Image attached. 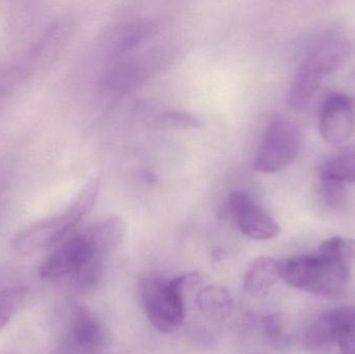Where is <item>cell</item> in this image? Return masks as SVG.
<instances>
[{
	"mask_svg": "<svg viewBox=\"0 0 355 354\" xmlns=\"http://www.w3.org/2000/svg\"><path fill=\"white\" fill-rule=\"evenodd\" d=\"M355 263V240L331 237L316 253L279 261V276L286 284L319 297H337L348 286Z\"/></svg>",
	"mask_w": 355,
	"mask_h": 354,
	"instance_id": "obj_1",
	"label": "cell"
},
{
	"mask_svg": "<svg viewBox=\"0 0 355 354\" xmlns=\"http://www.w3.org/2000/svg\"><path fill=\"white\" fill-rule=\"evenodd\" d=\"M99 193V179H92L66 210L51 218L40 220L19 233L12 241L15 253L20 256H31L66 240L93 210Z\"/></svg>",
	"mask_w": 355,
	"mask_h": 354,
	"instance_id": "obj_2",
	"label": "cell"
},
{
	"mask_svg": "<svg viewBox=\"0 0 355 354\" xmlns=\"http://www.w3.org/2000/svg\"><path fill=\"white\" fill-rule=\"evenodd\" d=\"M352 52L350 42L338 35L325 37L316 44L294 76L288 95L289 105L297 110L309 107L322 81L341 68Z\"/></svg>",
	"mask_w": 355,
	"mask_h": 354,
	"instance_id": "obj_3",
	"label": "cell"
},
{
	"mask_svg": "<svg viewBox=\"0 0 355 354\" xmlns=\"http://www.w3.org/2000/svg\"><path fill=\"white\" fill-rule=\"evenodd\" d=\"M200 281L198 274H184L173 280L151 276L141 281V305L156 330L164 334H172L181 328L185 319L184 289L196 286Z\"/></svg>",
	"mask_w": 355,
	"mask_h": 354,
	"instance_id": "obj_4",
	"label": "cell"
},
{
	"mask_svg": "<svg viewBox=\"0 0 355 354\" xmlns=\"http://www.w3.org/2000/svg\"><path fill=\"white\" fill-rule=\"evenodd\" d=\"M302 133L296 124L285 118L271 121L259 148L254 168L263 174L281 172L300 155Z\"/></svg>",
	"mask_w": 355,
	"mask_h": 354,
	"instance_id": "obj_5",
	"label": "cell"
},
{
	"mask_svg": "<svg viewBox=\"0 0 355 354\" xmlns=\"http://www.w3.org/2000/svg\"><path fill=\"white\" fill-rule=\"evenodd\" d=\"M103 259L96 253L87 232L68 237L47 258L39 269L43 278H76L95 259Z\"/></svg>",
	"mask_w": 355,
	"mask_h": 354,
	"instance_id": "obj_6",
	"label": "cell"
},
{
	"mask_svg": "<svg viewBox=\"0 0 355 354\" xmlns=\"http://www.w3.org/2000/svg\"><path fill=\"white\" fill-rule=\"evenodd\" d=\"M355 326V307L335 308L317 315L304 333V347L312 353H324L338 344L342 335Z\"/></svg>",
	"mask_w": 355,
	"mask_h": 354,
	"instance_id": "obj_7",
	"label": "cell"
},
{
	"mask_svg": "<svg viewBox=\"0 0 355 354\" xmlns=\"http://www.w3.org/2000/svg\"><path fill=\"white\" fill-rule=\"evenodd\" d=\"M229 207L242 234L254 240H270L279 234V226L250 195L235 191L229 197Z\"/></svg>",
	"mask_w": 355,
	"mask_h": 354,
	"instance_id": "obj_8",
	"label": "cell"
},
{
	"mask_svg": "<svg viewBox=\"0 0 355 354\" xmlns=\"http://www.w3.org/2000/svg\"><path fill=\"white\" fill-rule=\"evenodd\" d=\"M319 130L327 143L342 145L355 131V105L344 94H333L325 99L319 116Z\"/></svg>",
	"mask_w": 355,
	"mask_h": 354,
	"instance_id": "obj_9",
	"label": "cell"
},
{
	"mask_svg": "<svg viewBox=\"0 0 355 354\" xmlns=\"http://www.w3.org/2000/svg\"><path fill=\"white\" fill-rule=\"evenodd\" d=\"M71 343L79 351H95L110 344V335L103 322L85 306H75L69 321Z\"/></svg>",
	"mask_w": 355,
	"mask_h": 354,
	"instance_id": "obj_10",
	"label": "cell"
},
{
	"mask_svg": "<svg viewBox=\"0 0 355 354\" xmlns=\"http://www.w3.org/2000/svg\"><path fill=\"white\" fill-rule=\"evenodd\" d=\"M281 280L279 261L272 258L260 257L252 262L243 278V289L250 297L262 299Z\"/></svg>",
	"mask_w": 355,
	"mask_h": 354,
	"instance_id": "obj_11",
	"label": "cell"
},
{
	"mask_svg": "<svg viewBox=\"0 0 355 354\" xmlns=\"http://www.w3.org/2000/svg\"><path fill=\"white\" fill-rule=\"evenodd\" d=\"M85 232L97 255L104 258L122 243L126 234V224L122 218L110 216L92 224Z\"/></svg>",
	"mask_w": 355,
	"mask_h": 354,
	"instance_id": "obj_12",
	"label": "cell"
},
{
	"mask_svg": "<svg viewBox=\"0 0 355 354\" xmlns=\"http://www.w3.org/2000/svg\"><path fill=\"white\" fill-rule=\"evenodd\" d=\"M198 307L212 321H223L229 318L233 310L231 293L221 286H207L198 293Z\"/></svg>",
	"mask_w": 355,
	"mask_h": 354,
	"instance_id": "obj_13",
	"label": "cell"
},
{
	"mask_svg": "<svg viewBox=\"0 0 355 354\" xmlns=\"http://www.w3.org/2000/svg\"><path fill=\"white\" fill-rule=\"evenodd\" d=\"M320 177L327 182L355 183V147L329 158L321 166Z\"/></svg>",
	"mask_w": 355,
	"mask_h": 354,
	"instance_id": "obj_14",
	"label": "cell"
},
{
	"mask_svg": "<svg viewBox=\"0 0 355 354\" xmlns=\"http://www.w3.org/2000/svg\"><path fill=\"white\" fill-rule=\"evenodd\" d=\"M26 295L27 289L24 287H15L0 292V332L22 306Z\"/></svg>",
	"mask_w": 355,
	"mask_h": 354,
	"instance_id": "obj_15",
	"label": "cell"
},
{
	"mask_svg": "<svg viewBox=\"0 0 355 354\" xmlns=\"http://www.w3.org/2000/svg\"><path fill=\"white\" fill-rule=\"evenodd\" d=\"M262 328L265 338L273 346H283L287 343L288 326L282 314H270L262 319Z\"/></svg>",
	"mask_w": 355,
	"mask_h": 354,
	"instance_id": "obj_16",
	"label": "cell"
},
{
	"mask_svg": "<svg viewBox=\"0 0 355 354\" xmlns=\"http://www.w3.org/2000/svg\"><path fill=\"white\" fill-rule=\"evenodd\" d=\"M164 124L175 128H196L200 122L194 116L182 112H170L164 118Z\"/></svg>",
	"mask_w": 355,
	"mask_h": 354,
	"instance_id": "obj_17",
	"label": "cell"
},
{
	"mask_svg": "<svg viewBox=\"0 0 355 354\" xmlns=\"http://www.w3.org/2000/svg\"><path fill=\"white\" fill-rule=\"evenodd\" d=\"M323 182H324V188H323L324 199L331 205H341L342 202L345 199L343 184H341V183L327 182V181H323Z\"/></svg>",
	"mask_w": 355,
	"mask_h": 354,
	"instance_id": "obj_18",
	"label": "cell"
},
{
	"mask_svg": "<svg viewBox=\"0 0 355 354\" xmlns=\"http://www.w3.org/2000/svg\"><path fill=\"white\" fill-rule=\"evenodd\" d=\"M338 345L341 354H355V326L348 328L341 338Z\"/></svg>",
	"mask_w": 355,
	"mask_h": 354,
	"instance_id": "obj_19",
	"label": "cell"
}]
</instances>
